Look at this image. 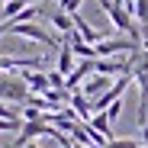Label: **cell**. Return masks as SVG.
Segmentation results:
<instances>
[{
	"mask_svg": "<svg viewBox=\"0 0 148 148\" xmlns=\"http://www.w3.org/2000/svg\"><path fill=\"white\" fill-rule=\"evenodd\" d=\"M74 32H77V36H81V39L87 42V45H100V42H103V39H100V32H97V29L90 26V23H87V19H84L81 13L74 16Z\"/></svg>",
	"mask_w": 148,
	"mask_h": 148,
	"instance_id": "5",
	"label": "cell"
},
{
	"mask_svg": "<svg viewBox=\"0 0 148 148\" xmlns=\"http://www.w3.org/2000/svg\"><path fill=\"white\" fill-rule=\"evenodd\" d=\"M48 87H52V90H64V77L55 68H48Z\"/></svg>",
	"mask_w": 148,
	"mask_h": 148,
	"instance_id": "9",
	"label": "cell"
},
{
	"mask_svg": "<svg viewBox=\"0 0 148 148\" xmlns=\"http://www.w3.org/2000/svg\"><path fill=\"white\" fill-rule=\"evenodd\" d=\"M81 3H84V0H58V10H61V13H68V16H77Z\"/></svg>",
	"mask_w": 148,
	"mask_h": 148,
	"instance_id": "8",
	"label": "cell"
},
{
	"mask_svg": "<svg viewBox=\"0 0 148 148\" xmlns=\"http://www.w3.org/2000/svg\"><path fill=\"white\" fill-rule=\"evenodd\" d=\"M0 29H3V36H16V39L39 42V45H45V48H52V52H58L61 42H64V39H58V36H52V32H45L39 23H10V26H0Z\"/></svg>",
	"mask_w": 148,
	"mask_h": 148,
	"instance_id": "1",
	"label": "cell"
},
{
	"mask_svg": "<svg viewBox=\"0 0 148 148\" xmlns=\"http://www.w3.org/2000/svg\"><path fill=\"white\" fill-rule=\"evenodd\" d=\"M142 145L148 148V122H145V126H142Z\"/></svg>",
	"mask_w": 148,
	"mask_h": 148,
	"instance_id": "12",
	"label": "cell"
},
{
	"mask_svg": "<svg viewBox=\"0 0 148 148\" xmlns=\"http://www.w3.org/2000/svg\"><path fill=\"white\" fill-rule=\"evenodd\" d=\"M23 148H52V145H39V142H29V145H23Z\"/></svg>",
	"mask_w": 148,
	"mask_h": 148,
	"instance_id": "13",
	"label": "cell"
},
{
	"mask_svg": "<svg viewBox=\"0 0 148 148\" xmlns=\"http://www.w3.org/2000/svg\"><path fill=\"white\" fill-rule=\"evenodd\" d=\"M106 84H110V77H103V74H93V77L81 87V93H84V97H90V100H97V97H100V90H103V93L110 90Z\"/></svg>",
	"mask_w": 148,
	"mask_h": 148,
	"instance_id": "6",
	"label": "cell"
},
{
	"mask_svg": "<svg viewBox=\"0 0 148 148\" xmlns=\"http://www.w3.org/2000/svg\"><path fill=\"white\" fill-rule=\"evenodd\" d=\"M19 77H23V84L29 87V93H36V97H42V93L52 90V87H48V71H23Z\"/></svg>",
	"mask_w": 148,
	"mask_h": 148,
	"instance_id": "3",
	"label": "cell"
},
{
	"mask_svg": "<svg viewBox=\"0 0 148 148\" xmlns=\"http://www.w3.org/2000/svg\"><path fill=\"white\" fill-rule=\"evenodd\" d=\"M29 87L23 84V77H10L0 74V103H13V106H26L29 103Z\"/></svg>",
	"mask_w": 148,
	"mask_h": 148,
	"instance_id": "2",
	"label": "cell"
},
{
	"mask_svg": "<svg viewBox=\"0 0 148 148\" xmlns=\"http://www.w3.org/2000/svg\"><path fill=\"white\" fill-rule=\"evenodd\" d=\"M74 68H77V58H74V52H71V45H68V39L61 42V48H58V74H61V77L68 81L71 77V74H74Z\"/></svg>",
	"mask_w": 148,
	"mask_h": 148,
	"instance_id": "4",
	"label": "cell"
},
{
	"mask_svg": "<svg viewBox=\"0 0 148 148\" xmlns=\"http://www.w3.org/2000/svg\"><path fill=\"white\" fill-rule=\"evenodd\" d=\"M119 116H122V100H116V103L106 110V119H110V126H113V122H116Z\"/></svg>",
	"mask_w": 148,
	"mask_h": 148,
	"instance_id": "11",
	"label": "cell"
},
{
	"mask_svg": "<svg viewBox=\"0 0 148 148\" xmlns=\"http://www.w3.org/2000/svg\"><path fill=\"white\" fill-rule=\"evenodd\" d=\"M142 142H135V138H110V145L106 148H138Z\"/></svg>",
	"mask_w": 148,
	"mask_h": 148,
	"instance_id": "10",
	"label": "cell"
},
{
	"mask_svg": "<svg viewBox=\"0 0 148 148\" xmlns=\"http://www.w3.org/2000/svg\"><path fill=\"white\" fill-rule=\"evenodd\" d=\"M52 26L68 39V36H74V16H68V13H61V10H55L52 13Z\"/></svg>",
	"mask_w": 148,
	"mask_h": 148,
	"instance_id": "7",
	"label": "cell"
},
{
	"mask_svg": "<svg viewBox=\"0 0 148 148\" xmlns=\"http://www.w3.org/2000/svg\"><path fill=\"white\" fill-rule=\"evenodd\" d=\"M0 148H16V145H0Z\"/></svg>",
	"mask_w": 148,
	"mask_h": 148,
	"instance_id": "14",
	"label": "cell"
}]
</instances>
